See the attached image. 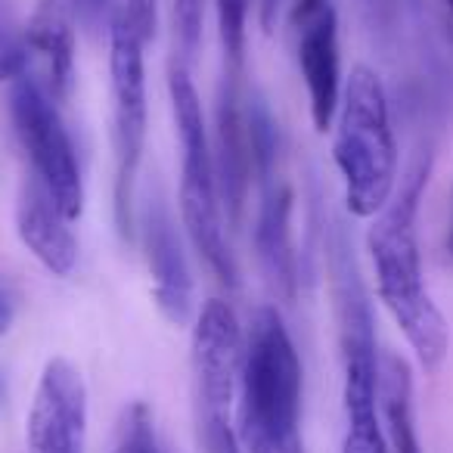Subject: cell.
Masks as SVG:
<instances>
[{
    "instance_id": "7",
    "label": "cell",
    "mask_w": 453,
    "mask_h": 453,
    "mask_svg": "<svg viewBox=\"0 0 453 453\" xmlns=\"http://www.w3.org/2000/svg\"><path fill=\"white\" fill-rule=\"evenodd\" d=\"M252 174L258 180V218H255V249L261 271L280 298L292 302L298 289V255L292 246V187L286 180L280 156V131L261 96L246 100Z\"/></svg>"
},
{
    "instance_id": "20",
    "label": "cell",
    "mask_w": 453,
    "mask_h": 453,
    "mask_svg": "<svg viewBox=\"0 0 453 453\" xmlns=\"http://www.w3.org/2000/svg\"><path fill=\"white\" fill-rule=\"evenodd\" d=\"M121 10L127 13V19L134 22V28H137V35L146 41L156 35V19H158V0H125L121 4Z\"/></svg>"
},
{
    "instance_id": "1",
    "label": "cell",
    "mask_w": 453,
    "mask_h": 453,
    "mask_svg": "<svg viewBox=\"0 0 453 453\" xmlns=\"http://www.w3.org/2000/svg\"><path fill=\"white\" fill-rule=\"evenodd\" d=\"M426 180L428 162H419L407 174V180H401V189H395L388 205L372 218L366 230V252L376 271L379 302L385 304L407 345L413 348L416 360L428 372H434L450 351V326L438 304L432 302L426 273H422L416 211H419Z\"/></svg>"
},
{
    "instance_id": "2",
    "label": "cell",
    "mask_w": 453,
    "mask_h": 453,
    "mask_svg": "<svg viewBox=\"0 0 453 453\" xmlns=\"http://www.w3.org/2000/svg\"><path fill=\"white\" fill-rule=\"evenodd\" d=\"M236 434L242 453H304L302 360L277 308H258L242 339Z\"/></svg>"
},
{
    "instance_id": "5",
    "label": "cell",
    "mask_w": 453,
    "mask_h": 453,
    "mask_svg": "<svg viewBox=\"0 0 453 453\" xmlns=\"http://www.w3.org/2000/svg\"><path fill=\"white\" fill-rule=\"evenodd\" d=\"M109 94H112V156H115V224L119 234L134 236V187L146 150V65L143 38L125 10H115L109 26Z\"/></svg>"
},
{
    "instance_id": "6",
    "label": "cell",
    "mask_w": 453,
    "mask_h": 453,
    "mask_svg": "<svg viewBox=\"0 0 453 453\" xmlns=\"http://www.w3.org/2000/svg\"><path fill=\"white\" fill-rule=\"evenodd\" d=\"M242 366V326L220 298L202 304L193 323V379L205 453H242L236 434V395Z\"/></svg>"
},
{
    "instance_id": "17",
    "label": "cell",
    "mask_w": 453,
    "mask_h": 453,
    "mask_svg": "<svg viewBox=\"0 0 453 453\" xmlns=\"http://www.w3.org/2000/svg\"><path fill=\"white\" fill-rule=\"evenodd\" d=\"M112 453H165L162 441H158V432H156L152 410L146 407L143 401L131 403V407L125 410Z\"/></svg>"
},
{
    "instance_id": "24",
    "label": "cell",
    "mask_w": 453,
    "mask_h": 453,
    "mask_svg": "<svg viewBox=\"0 0 453 453\" xmlns=\"http://www.w3.org/2000/svg\"><path fill=\"white\" fill-rule=\"evenodd\" d=\"M4 397H7V379H4V372H0V403H4Z\"/></svg>"
},
{
    "instance_id": "9",
    "label": "cell",
    "mask_w": 453,
    "mask_h": 453,
    "mask_svg": "<svg viewBox=\"0 0 453 453\" xmlns=\"http://www.w3.org/2000/svg\"><path fill=\"white\" fill-rule=\"evenodd\" d=\"M28 453L88 450V385L65 357L47 360L26 419Z\"/></svg>"
},
{
    "instance_id": "21",
    "label": "cell",
    "mask_w": 453,
    "mask_h": 453,
    "mask_svg": "<svg viewBox=\"0 0 453 453\" xmlns=\"http://www.w3.org/2000/svg\"><path fill=\"white\" fill-rule=\"evenodd\" d=\"M28 72V53L22 47H0V88Z\"/></svg>"
},
{
    "instance_id": "13",
    "label": "cell",
    "mask_w": 453,
    "mask_h": 453,
    "mask_svg": "<svg viewBox=\"0 0 453 453\" xmlns=\"http://www.w3.org/2000/svg\"><path fill=\"white\" fill-rule=\"evenodd\" d=\"M69 224L38 177L32 174V180L22 183L16 199V234L53 277H69L78 265V240Z\"/></svg>"
},
{
    "instance_id": "23",
    "label": "cell",
    "mask_w": 453,
    "mask_h": 453,
    "mask_svg": "<svg viewBox=\"0 0 453 453\" xmlns=\"http://www.w3.org/2000/svg\"><path fill=\"white\" fill-rule=\"evenodd\" d=\"M326 7H333V0H296V26L298 22H308L314 19L317 13H323Z\"/></svg>"
},
{
    "instance_id": "12",
    "label": "cell",
    "mask_w": 453,
    "mask_h": 453,
    "mask_svg": "<svg viewBox=\"0 0 453 453\" xmlns=\"http://www.w3.org/2000/svg\"><path fill=\"white\" fill-rule=\"evenodd\" d=\"M298 69L304 78L311 103V121L317 131H329L342 100V53H339V16L326 7L314 19L298 22Z\"/></svg>"
},
{
    "instance_id": "16",
    "label": "cell",
    "mask_w": 453,
    "mask_h": 453,
    "mask_svg": "<svg viewBox=\"0 0 453 453\" xmlns=\"http://www.w3.org/2000/svg\"><path fill=\"white\" fill-rule=\"evenodd\" d=\"M249 10H252V0H218V35L224 65L230 72H240V75L242 63H246Z\"/></svg>"
},
{
    "instance_id": "11",
    "label": "cell",
    "mask_w": 453,
    "mask_h": 453,
    "mask_svg": "<svg viewBox=\"0 0 453 453\" xmlns=\"http://www.w3.org/2000/svg\"><path fill=\"white\" fill-rule=\"evenodd\" d=\"M214 171H218L220 202L230 224H240L252 183V146H249L246 96L240 90V72L224 69L214 103Z\"/></svg>"
},
{
    "instance_id": "4",
    "label": "cell",
    "mask_w": 453,
    "mask_h": 453,
    "mask_svg": "<svg viewBox=\"0 0 453 453\" xmlns=\"http://www.w3.org/2000/svg\"><path fill=\"white\" fill-rule=\"evenodd\" d=\"M168 94L174 109L177 140H180V218L193 249L202 255L211 273L226 286H240L234 249L224 234V202L218 189L211 137L205 127L202 100L193 88L189 69L177 59L168 72Z\"/></svg>"
},
{
    "instance_id": "14",
    "label": "cell",
    "mask_w": 453,
    "mask_h": 453,
    "mask_svg": "<svg viewBox=\"0 0 453 453\" xmlns=\"http://www.w3.org/2000/svg\"><path fill=\"white\" fill-rule=\"evenodd\" d=\"M26 44L44 63V88L57 103H65L75 84V22L65 4L41 0L26 26Z\"/></svg>"
},
{
    "instance_id": "3",
    "label": "cell",
    "mask_w": 453,
    "mask_h": 453,
    "mask_svg": "<svg viewBox=\"0 0 453 453\" xmlns=\"http://www.w3.org/2000/svg\"><path fill=\"white\" fill-rule=\"evenodd\" d=\"M333 158L354 218H376L397 189V143L388 94L370 65H357L342 88Z\"/></svg>"
},
{
    "instance_id": "15",
    "label": "cell",
    "mask_w": 453,
    "mask_h": 453,
    "mask_svg": "<svg viewBox=\"0 0 453 453\" xmlns=\"http://www.w3.org/2000/svg\"><path fill=\"white\" fill-rule=\"evenodd\" d=\"M379 410H382L385 438L395 453H422L413 410V376L401 354H382V379H379Z\"/></svg>"
},
{
    "instance_id": "22",
    "label": "cell",
    "mask_w": 453,
    "mask_h": 453,
    "mask_svg": "<svg viewBox=\"0 0 453 453\" xmlns=\"http://www.w3.org/2000/svg\"><path fill=\"white\" fill-rule=\"evenodd\" d=\"M16 320V296L10 286L0 283V335H7Z\"/></svg>"
},
{
    "instance_id": "18",
    "label": "cell",
    "mask_w": 453,
    "mask_h": 453,
    "mask_svg": "<svg viewBox=\"0 0 453 453\" xmlns=\"http://www.w3.org/2000/svg\"><path fill=\"white\" fill-rule=\"evenodd\" d=\"M202 22H205V0H174V35L180 63L189 65L202 44Z\"/></svg>"
},
{
    "instance_id": "10",
    "label": "cell",
    "mask_w": 453,
    "mask_h": 453,
    "mask_svg": "<svg viewBox=\"0 0 453 453\" xmlns=\"http://www.w3.org/2000/svg\"><path fill=\"white\" fill-rule=\"evenodd\" d=\"M140 240L152 273V298L158 314L174 326H187L196 314L193 273L168 205L158 196H152L140 211Z\"/></svg>"
},
{
    "instance_id": "26",
    "label": "cell",
    "mask_w": 453,
    "mask_h": 453,
    "mask_svg": "<svg viewBox=\"0 0 453 453\" xmlns=\"http://www.w3.org/2000/svg\"><path fill=\"white\" fill-rule=\"evenodd\" d=\"M447 242H450V252H453V220H450V240Z\"/></svg>"
},
{
    "instance_id": "19",
    "label": "cell",
    "mask_w": 453,
    "mask_h": 453,
    "mask_svg": "<svg viewBox=\"0 0 453 453\" xmlns=\"http://www.w3.org/2000/svg\"><path fill=\"white\" fill-rule=\"evenodd\" d=\"M65 7H69L72 19L81 22L88 32H100L106 22L112 26V16L121 4H115V0H69Z\"/></svg>"
},
{
    "instance_id": "8",
    "label": "cell",
    "mask_w": 453,
    "mask_h": 453,
    "mask_svg": "<svg viewBox=\"0 0 453 453\" xmlns=\"http://www.w3.org/2000/svg\"><path fill=\"white\" fill-rule=\"evenodd\" d=\"M10 115L32 158L35 177L44 183V189L63 208L65 218L78 220L84 211V180L57 100L47 94L38 78L26 72L10 84Z\"/></svg>"
},
{
    "instance_id": "25",
    "label": "cell",
    "mask_w": 453,
    "mask_h": 453,
    "mask_svg": "<svg viewBox=\"0 0 453 453\" xmlns=\"http://www.w3.org/2000/svg\"><path fill=\"white\" fill-rule=\"evenodd\" d=\"M441 4H444V7H447V13H450V19H453V0H441Z\"/></svg>"
}]
</instances>
